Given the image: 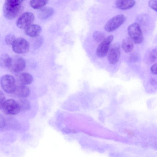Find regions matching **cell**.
<instances>
[{
    "label": "cell",
    "instance_id": "1",
    "mask_svg": "<svg viewBox=\"0 0 157 157\" xmlns=\"http://www.w3.org/2000/svg\"><path fill=\"white\" fill-rule=\"evenodd\" d=\"M22 0H7L3 6L5 17L8 19H13L17 16L23 10Z\"/></svg>",
    "mask_w": 157,
    "mask_h": 157
},
{
    "label": "cell",
    "instance_id": "2",
    "mask_svg": "<svg viewBox=\"0 0 157 157\" xmlns=\"http://www.w3.org/2000/svg\"><path fill=\"white\" fill-rule=\"evenodd\" d=\"M0 84L4 91L8 94L14 93L17 86L14 77L8 74L4 75L1 77Z\"/></svg>",
    "mask_w": 157,
    "mask_h": 157
},
{
    "label": "cell",
    "instance_id": "3",
    "mask_svg": "<svg viewBox=\"0 0 157 157\" xmlns=\"http://www.w3.org/2000/svg\"><path fill=\"white\" fill-rule=\"evenodd\" d=\"M128 34L131 39L135 43H141L144 38L142 31L139 25L134 23L129 25L128 28Z\"/></svg>",
    "mask_w": 157,
    "mask_h": 157
},
{
    "label": "cell",
    "instance_id": "4",
    "mask_svg": "<svg viewBox=\"0 0 157 157\" xmlns=\"http://www.w3.org/2000/svg\"><path fill=\"white\" fill-rule=\"evenodd\" d=\"M0 109L4 113L9 115H16L21 110L18 102L13 99L6 100Z\"/></svg>",
    "mask_w": 157,
    "mask_h": 157
},
{
    "label": "cell",
    "instance_id": "5",
    "mask_svg": "<svg viewBox=\"0 0 157 157\" xmlns=\"http://www.w3.org/2000/svg\"><path fill=\"white\" fill-rule=\"evenodd\" d=\"M125 20V17L123 14H120L113 17L105 24L104 29L107 32H113L121 25Z\"/></svg>",
    "mask_w": 157,
    "mask_h": 157
},
{
    "label": "cell",
    "instance_id": "6",
    "mask_svg": "<svg viewBox=\"0 0 157 157\" xmlns=\"http://www.w3.org/2000/svg\"><path fill=\"white\" fill-rule=\"evenodd\" d=\"M113 39V36L110 35L105 38L98 46L96 54L98 57L102 58L105 57L108 53L110 45Z\"/></svg>",
    "mask_w": 157,
    "mask_h": 157
},
{
    "label": "cell",
    "instance_id": "7",
    "mask_svg": "<svg viewBox=\"0 0 157 157\" xmlns=\"http://www.w3.org/2000/svg\"><path fill=\"white\" fill-rule=\"evenodd\" d=\"M26 65L25 61L23 58L18 56H15L11 58L9 69L13 72L18 73L23 70Z\"/></svg>",
    "mask_w": 157,
    "mask_h": 157
},
{
    "label": "cell",
    "instance_id": "8",
    "mask_svg": "<svg viewBox=\"0 0 157 157\" xmlns=\"http://www.w3.org/2000/svg\"><path fill=\"white\" fill-rule=\"evenodd\" d=\"M35 17L30 12H25L21 15L18 19L16 24L20 29H25L33 21Z\"/></svg>",
    "mask_w": 157,
    "mask_h": 157
},
{
    "label": "cell",
    "instance_id": "9",
    "mask_svg": "<svg viewBox=\"0 0 157 157\" xmlns=\"http://www.w3.org/2000/svg\"><path fill=\"white\" fill-rule=\"evenodd\" d=\"M12 45L13 50L19 54L26 52L29 47L28 42L25 39L21 37L16 39Z\"/></svg>",
    "mask_w": 157,
    "mask_h": 157
},
{
    "label": "cell",
    "instance_id": "10",
    "mask_svg": "<svg viewBox=\"0 0 157 157\" xmlns=\"http://www.w3.org/2000/svg\"><path fill=\"white\" fill-rule=\"evenodd\" d=\"M120 48L117 43L113 44L108 53L107 58L111 64H115L118 62L120 56Z\"/></svg>",
    "mask_w": 157,
    "mask_h": 157
},
{
    "label": "cell",
    "instance_id": "11",
    "mask_svg": "<svg viewBox=\"0 0 157 157\" xmlns=\"http://www.w3.org/2000/svg\"><path fill=\"white\" fill-rule=\"evenodd\" d=\"M17 78L18 82L20 85L25 86L31 84L33 80V76L29 73L26 72L18 74Z\"/></svg>",
    "mask_w": 157,
    "mask_h": 157
},
{
    "label": "cell",
    "instance_id": "12",
    "mask_svg": "<svg viewBox=\"0 0 157 157\" xmlns=\"http://www.w3.org/2000/svg\"><path fill=\"white\" fill-rule=\"evenodd\" d=\"M41 31L40 27L37 24H32L25 29V33L28 36L32 37L38 36Z\"/></svg>",
    "mask_w": 157,
    "mask_h": 157
},
{
    "label": "cell",
    "instance_id": "13",
    "mask_svg": "<svg viewBox=\"0 0 157 157\" xmlns=\"http://www.w3.org/2000/svg\"><path fill=\"white\" fill-rule=\"evenodd\" d=\"M14 93L16 96L21 98H25L30 95V90L26 86L20 85L17 86Z\"/></svg>",
    "mask_w": 157,
    "mask_h": 157
},
{
    "label": "cell",
    "instance_id": "14",
    "mask_svg": "<svg viewBox=\"0 0 157 157\" xmlns=\"http://www.w3.org/2000/svg\"><path fill=\"white\" fill-rule=\"evenodd\" d=\"M135 4L134 0H117L115 2L116 6L119 9L123 10L129 9L133 7Z\"/></svg>",
    "mask_w": 157,
    "mask_h": 157
},
{
    "label": "cell",
    "instance_id": "15",
    "mask_svg": "<svg viewBox=\"0 0 157 157\" xmlns=\"http://www.w3.org/2000/svg\"><path fill=\"white\" fill-rule=\"evenodd\" d=\"M54 13V10L51 7L43 8L39 11L38 17L41 19H45L51 16Z\"/></svg>",
    "mask_w": 157,
    "mask_h": 157
},
{
    "label": "cell",
    "instance_id": "16",
    "mask_svg": "<svg viewBox=\"0 0 157 157\" xmlns=\"http://www.w3.org/2000/svg\"><path fill=\"white\" fill-rule=\"evenodd\" d=\"M122 47L124 51L126 53L131 52L133 48V44L132 40L130 38L126 37L123 40Z\"/></svg>",
    "mask_w": 157,
    "mask_h": 157
},
{
    "label": "cell",
    "instance_id": "17",
    "mask_svg": "<svg viewBox=\"0 0 157 157\" xmlns=\"http://www.w3.org/2000/svg\"><path fill=\"white\" fill-rule=\"evenodd\" d=\"M11 58L7 54H2L0 57L1 66L9 68L11 62Z\"/></svg>",
    "mask_w": 157,
    "mask_h": 157
},
{
    "label": "cell",
    "instance_id": "18",
    "mask_svg": "<svg viewBox=\"0 0 157 157\" xmlns=\"http://www.w3.org/2000/svg\"><path fill=\"white\" fill-rule=\"evenodd\" d=\"M48 2V0H31L30 5L32 7L35 9H39L44 6Z\"/></svg>",
    "mask_w": 157,
    "mask_h": 157
},
{
    "label": "cell",
    "instance_id": "19",
    "mask_svg": "<svg viewBox=\"0 0 157 157\" xmlns=\"http://www.w3.org/2000/svg\"><path fill=\"white\" fill-rule=\"evenodd\" d=\"M18 102L20 106L21 110L26 111L30 109L31 105L30 102L25 98H21Z\"/></svg>",
    "mask_w": 157,
    "mask_h": 157
},
{
    "label": "cell",
    "instance_id": "20",
    "mask_svg": "<svg viewBox=\"0 0 157 157\" xmlns=\"http://www.w3.org/2000/svg\"><path fill=\"white\" fill-rule=\"evenodd\" d=\"M105 34L102 32L96 31L94 32L93 37L94 40L97 42H101L105 38Z\"/></svg>",
    "mask_w": 157,
    "mask_h": 157
},
{
    "label": "cell",
    "instance_id": "21",
    "mask_svg": "<svg viewBox=\"0 0 157 157\" xmlns=\"http://www.w3.org/2000/svg\"><path fill=\"white\" fill-rule=\"evenodd\" d=\"M149 58L150 61L151 62H154L157 60V48L154 49L151 52Z\"/></svg>",
    "mask_w": 157,
    "mask_h": 157
},
{
    "label": "cell",
    "instance_id": "22",
    "mask_svg": "<svg viewBox=\"0 0 157 157\" xmlns=\"http://www.w3.org/2000/svg\"><path fill=\"white\" fill-rule=\"evenodd\" d=\"M16 40L15 36L13 34L7 35L5 38V41L8 45H12Z\"/></svg>",
    "mask_w": 157,
    "mask_h": 157
},
{
    "label": "cell",
    "instance_id": "23",
    "mask_svg": "<svg viewBox=\"0 0 157 157\" xmlns=\"http://www.w3.org/2000/svg\"><path fill=\"white\" fill-rule=\"evenodd\" d=\"M148 4L151 8L157 12V0H150L148 2Z\"/></svg>",
    "mask_w": 157,
    "mask_h": 157
},
{
    "label": "cell",
    "instance_id": "24",
    "mask_svg": "<svg viewBox=\"0 0 157 157\" xmlns=\"http://www.w3.org/2000/svg\"><path fill=\"white\" fill-rule=\"evenodd\" d=\"M0 108H1L5 102L6 101V97L4 94L1 90L0 91Z\"/></svg>",
    "mask_w": 157,
    "mask_h": 157
},
{
    "label": "cell",
    "instance_id": "25",
    "mask_svg": "<svg viewBox=\"0 0 157 157\" xmlns=\"http://www.w3.org/2000/svg\"><path fill=\"white\" fill-rule=\"evenodd\" d=\"M151 71L153 74L157 75V63L152 66L151 68Z\"/></svg>",
    "mask_w": 157,
    "mask_h": 157
},
{
    "label": "cell",
    "instance_id": "26",
    "mask_svg": "<svg viewBox=\"0 0 157 157\" xmlns=\"http://www.w3.org/2000/svg\"><path fill=\"white\" fill-rule=\"evenodd\" d=\"M150 83L151 85H154L156 83V82L155 80L152 79L150 81Z\"/></svg>",
    "mask_w": 157,
    "mask_h": 157
},
{
    "label": "cell",
    "instance_id": "27",
    "mask_svg": "<svg viewBox=\"0 0 157 157\" xmlns=\"http://www.w3.org/2000/svg\"><path fill=\"white\" fill-rule=\"evenodd\" d=\"M127 132L128 134L129 135H131L132 134V132L130 130H127Z\"/></svg>",
    "mask_w": 157,
    "mask_h": 157
}]
</instances>
